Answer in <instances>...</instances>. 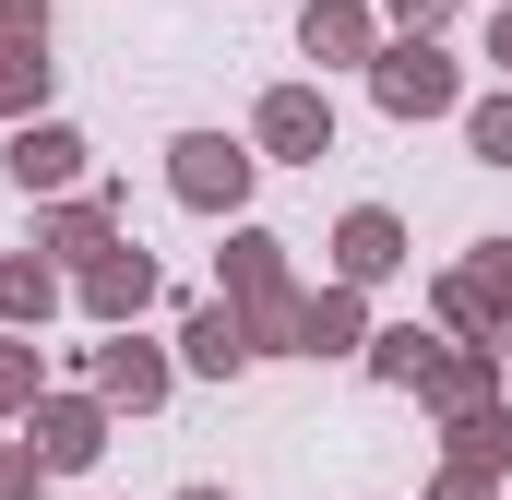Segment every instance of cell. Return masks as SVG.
Here are the masks:
<instances>
[{
  "label": "cell",
  "instance_id": "cell-24",
  "mask_svg": "<svg viewBox=\"0 0 512 500\" xmlns=\"http://www.w3.org/2000/svg\"><path fill=\"white\" fill-rule=\"evenodd\" d=\"M429 500H489V477H477V465H453V477H441Z\"/></svg>",
  "mask_w": 512,
  "mask_h": 500
},
{
  "label": "cell",
  "instance_id": "cell-14",
  "mask_svg": "<svg viewBox=\"0 0 512 500\" xmlns=\"http://www.w3.org/2000/svg\"><path fill=\"white\" fill-rule=\"evenodd\" d=\"M298 48H310V60H382V48H370V0H310V12H298Z\"/></svg>",
  "mask_w": 512,
  "mask_h": 500
},
{
  "label": "cell",
  "instance_id": "cell-22",
  "mask_svg": "<svg viewBox=\"0 0 512 500\" xmlns=\"http://www.w3.org/2000/svg\"><path fill=\"white\" fill-rule=\"evenodd\" d=\"M36 477H48L36 453H0V500H36Z\"/></svg>",
  "mask_w": 512,
  "mask_h": 500
},
{
  "label": "cell",
  "instance_id": "cell-7",
  "mask_svg": "<svg viewBox=\"0 0 512 500\" xmlns=\"http://www.w3.org/2000/svg\"><path fill=\"white\" fill-rule=\"evenodd\" d=\"M72 298H84V310H96L108 334H131V310L155 298V262H143V250H96V262L72 274Z\"/></svg>",
  "mask_w": 512,
  "mask_h": 500
},
{
  "label": "cell",
  "instance_id": "cell-8",
  "mask_svg": "<svg viewBox=\"0 0 512 500\" xmlns=\"http://www.w3.org/2000/svg\"><path fill=\"white\" fill-rule=\"evenodd\" d=\"M251 131H262V155H334V108H322V84H274Z\"/></svg>",
  "mask_w": 512,
  "mask_h": 500
},
{
  "label": "cell",
  "instance_id": "cell-2",
  "mask_svg": "<svg viewBox=\"0 0 512 500\" xmlns=\"http://www.w3.org/2000/svg\"><path fill=\"white\" fill-rule=\"evenodd\" d=\"M227 310L251 322V346H298V298H286V250L262 239H227Z\"/></svg>",
  "mask_w": 512,
  "mask_h": 500
},
{
  "label": "cell",
  "instance_id": "cell-19",
  "mask_svg": "<svg viewBox=\"0 0 512 500\" xmlns=\"http://www.w3.org/2000/svg\"><path fill=\"white\" fill-rule=\"evenodd\" d=\"M0 417H36V346L0 334Z\"/></svg>",
  "mask_w": 512,
  "mask_h": 500
},
{
  "label": "cell",
  "instance_id": "cell-9",
  "mask_svg": "<svg viewBox=\"0 0 512 500\" xmlns=\"http://www.w3.org/2000/svg\"><path fill=\"white\" fill-rule=\"evenodd\" d=\"M0 167H12L24 191H72V179H84V131H60V120H24L12 143H0Z\"/></svg>",
  "mask_w": 512,
  "mask_h": 500
},
{
  "label": "cell",
  "instance_id": "cell-6",
  "mask_svg": "<svg viewBox=\"0 0 512 500\" xmlns=\"http://www.w3.org/2000/svg\"><path fill=\"white\" fill-rule=\"evenodd\" d=\"M441 322H453V334H501L512 322V239H477V262H453Z\"/></svg>",
  "mask_w": 512,
  "mask_h": 500
},
{
  "label": "cell",
  "instance_id": "cell-15",
  "mask_svg": "<svg viewBox=\"0 0 512 500\" xmlns=\"http://www.w3.org/2000/svg\"><path fill=\"white\" fill-rule=\"evenodd\" d=\"M298 346H310V358L358 346V286H322V298H298Z\"/></svg>",
  "mask_w": 512,
  "mask_h": 500
},
{
  "label": "cell",
  "instance_id": "cell-1",
  "mask_svg": "<svg viewBox=\"0 0 512 500\" xmlns=\"http://www.w3.org/2000/svg\"><path fill=\"white\" fill-rule=\"evenodd\" d=\"M370 370L405 381V393H429L441 417H477V405H501V358H489V346H441V334H370Z\"/></svg>",
  "mask_w": 512,
  "mask_h": 500
},
{
  "label": "cell",
  "instance_id": "cell-21",
  "mask_svg": "<svg viewBox=\"0 0 512 500\" xmlns=\"http://www.w3.org/2000/svg\"><path fill=\"white\" fill-rule=\"evenodd\" d=\"M0 48H48V0H0Z\"/></svg>",
  "mask_w": 512,
  "mask_h": 500
},
{
  "label": "cell",
  "instance_id": "cell-26",
  "mask_svg": "<svg viewBox=\"0 0 512 500\" xmlns=\"http://www.w3.org/2000/svg\"><path fill=\"white\" fill-rule=\"evenodd\" d=\"M179 500H227V489H179Z\"/></svg>",
  "mask_w": 512,
  "mask_h": 500
},
{
  "label": "cell",
  "instance_id": "cell-4",
  "mask_svg": "<svg viewBox=\"0 0 512 500\" xmlns=\"http://www.w3.org/2000/svg\"><path fill=\"white\" fill-rule=\"evenodd\" d=\"M370 96H382L393 120H441L465 84H453V60H441L429 36H405V48H382V60H370Z\"/></svg>",
  "mask_w": 512,
  "mask_h": 500
},
{
  "label": "cell",
  "instance_id": "cell-25",
  "mask_svg": "<svg viewBox=\"0 0 512 500\" xmlns=\"http://www.w3.org/2000/svg\"><path fill=\"white\" fill-rule=\"evenodd\" d=\"M489 60H501V72H512V0H501V12H489Z\"/></svg>",
  "mask_w": 512,
  "mask_h": 500
},
{
  "label": "cell",
  "instance_id": "cell-18",
  "mask_svg": "<svg viewBox=\"0 0 512 500\" xmlns=\"http://www.w3.org/2000/svg\"><path fill=\"white\" fill-rule=\"evenodd\" d=\"M453 465H477V477H501V465H512V417H501V405L453 417Z\"/></svg>",
  "mask_w": 512,
  "mask_h": 500
},
{
  "label": "cell",
  "instance_id": "cell-5",
  "mask_svg": "<svg viewBox=\"0 0 512 500\" xmlns=\"http://www.w3.org/2000/svg\"><path fill=\"white\" fill-rule=\"evenodd\" d=\"M24 453H36L48 477L96 465V453H108V405H84V393H36V417H24Z\"/></svg>",
  "mask_w": 512,
  "mask_h": 500
},
{
  "label": "cell",
  "instance_id": "cell-11",
  "mask_svg": "<svg viewBox=\"0 0 512 500\" xmlns=\"http://www.w3.org/2000/svg\"><path fill=\"white\" fill-rule=\"evenodd\" d=\"M96 393H108V405H167V358H155L143 334H108V346H96Z\"/></svg>",
  "mask_w": 512,
  "mask_h": 500
},
{
  "label": "cell",
  "instance_id": "cell-10",
  "mask_svg": "<svg viewBox=\"0 0 512 500\" xmlns=\"http://www.w3.org/2000/svg\"><path fill=\"white\" fill-rule=\"evenodd\" d=\"M393 262H405V227H393L382 203H358V215L334 227V274H346V286H382Z\"/></svg>",
  "mask_w": 512,
  "mask_h": 500
},
{
  "label": "cell",
  "instance_id": "cell-13",
  "mask_svg": "<svg viewBox=\"0 0 512 500\" xmlns=\"http://www.w3.org/2000/svg\"><path fill=\"white\" fill-rule=\"evenodd\" d=\"M108 227H120V191H72V203L48 215V250H60V262L84 274L96 250H120V239H108Z\"/></svg>",
  "mask_w": 512,
  "mask_h": 500
},
{
  "label": "cell",
  "instance_id": "cell-17",
  "mask_svg": "<svg viewBox=\"0 0 512 500\" xmlns=\"http://www.w3.org/2000/svg\"><path fill=\"white\" fill-rule=\"evenodd\" d=\"M36 108H48V48H0V120L24 131Z\"/></svg>",
  "mask_w": 512,
  "mask_h": 500
},
{
  "label": "cell",
  "instance_id": "cell-3",
  "mask_svg": "<svg viewBox=\"0 0 512 500\" xmlns=\"http://www.w3.org/2000/svg\"><path fill=\"white\" fill-rule=\"evenodd\" d=\"M167 155H179V167H167V191H179V203H191V215H239V203H251V143H227V131H191V143H167Z\"/></svg>",
  "mask_w": 512,
  "mask_h": 500
},
{
  "label": "cell",
  "instance_id": "cell-23",
  "mask_svg": "<svg viewBox=\"0 0 512 500\" xmlns=\"http://www.w3.org/2000/svg\"><path fill=\"white\" fill-rule=\"evenodd\" d=\"M393 24H417V36H429V24H453V0H382Z\"/></svg>",
  "mask_w": 512,
  "mask_h": 500
},
{
  "label": "cell",
  "instance_id": "cell-12",
  "mask_svg": "<svg viewBox=\"0 0 512 500\" xmlns=\"http://www.w3.org/2000/svg\"><path fill=\"white\" fill-rule=\"evenodd\" d=\"M179 358H191L203 381H239V370L262 358V346H251V322H239V310H191V334H179Z\"/></svg>",
  "mask_w": 512,
  "mask_h": 500
},
{
  "label": "cell",
  "instance_id": "cell-16",
  "mask_svg": "<svg viewBox=\"0 0 512 500\" xmlns=\"http://www.w3.org/2000/svg\"><path fill=\"white\" fill-rule=\"evenodd\" d=\"M48 310H60V274L48 262H0V334L12 322H48Z\"/></svg>",
  "mask_w": 512,
  "mask_h": 500
},
{
  "label": "cell",
  "instance_id": "cell-20",
  "mask_svg": "<svg viewBox=\"0 0 512 500\" xmlns=\"http://www.w3.org/2000/svg\"><path fill=\"white\" fill-rule=\"evenodd\" d=\"M465 131H477V155H489V167H512V96H489Z\"/></svg>",
  "mask_w": 512,
  "mask_h": 500
}]
</instances>
